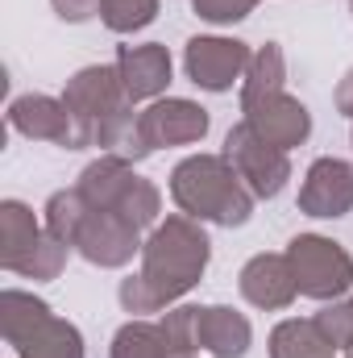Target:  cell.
I'll return each instance as SVG.
<instances>
[{
    "label": "cell",
    "mask_w": 353,
    "mask_h": 358,
    "mask_svg": "<svg viewBox=\"0 0 353 358\" xmlns=\"http://www.w3.org/2000/svg\"><path fill=\"white\" fill-rule=\"evenodd\" d=\"M67 255H71V246L46 234V238L38 242V250L25 259V267L17 271V275H21V279H33V283H38V279H54L59 271L67 267Z\"/></svg>",
    "instance_id": "cb8c5ba5"
},
{
    "label": "cell",
    "mask_w": 353,
    "mask_h": 358,
    "mask_svg": "<svg viewBox=\"0 0 353 358\" xmlns=\"http://www.w3.org/2000/svg\"><path fill=\"white\" fill-rule=\"evenodd\" d=\"M63 104L71 108V117L80 125V146H96L100 129L117 113L133 108L125 88H121L117 67H84V71H75L67 80V88H63Z\"/></svg>",
    "instance_id": "5b68a950"
},
{
    "label": "cell",
    "mask_w": 353,
    "mask_h": 358,
    "mask_svg": "<svg viewBox=\"0 0 353 358\" xmlns=\"http://www.w3.org/2000/svg\"><path fill=\"white\" fill-rule=\"evenodd\" d=\"M158 17V0H100V21L112 34H137Z\"/></svg>",
    "instance_id": "7402d4cb"
},
{
    "label": "cell",
    "mask_w": 353,
    "mask_h": 358,
    "mask_svg": "<svg viewBox=\"0 0 353 358\" xmlns=\"http://www.w3.org/2000/svg\"><path fill=\"white\" fill-rule=\"evenodd\" d=\"M237 287H241V296H246L254 308H262V313L291 308L295 296H299L287 255H254V259L241 267V275H237Z\"/></svg>",
    "instance_id": "5bb4252c"
},
{
    "label": "cell",
    "mask_w": 353,
    "mask_h": 358,
    "mask_svg": "<svg viewBox=\"0 0 353 358\" xmlns=\"http://www.w3.org/2000/svg\"><path fill=\"white\" fill-rule=\"evenodd\" d=\"M246 121L262 134L270 146L278 150H291V146H303L308 134H312V113L303 100L287 96V92H274V96H262L254 104H241Z\"/></svg>",
    "instance_id": "8fae6325"
},
{
    "label": "cell",
    "mask_w": 353,
    "mask_h": 358,
    "mask_svg": "<svg viewBox=\"0 0 353 358\" xmlns=\"http://www.w3.org/2000/svg\"><path fill=\"white\" fill-rule=\"evenodd\" d=\"M350 13H353V0H350Z\"/></svg>",
    "instance_id": "f1b7e54d"
},
{
    "label": "cell",
    "mask_w": 353,
    "mask_h": 358,
    "mask_svg": "<svg viewBox=\"0 0 353 358\" xmlns=\"http://www.w3.org/2000/svg\"><path fill=\"white\" fill-rule=\"evenodd\" d=\"M63 21H88L100 13V0H50Z\"/></svg>",
    "instance_id": "4316f807"
},
{
    "label": "cell",
    "mask_w": 353,
    "mask_h": 358,
    "mask_svg": "<svg viewBox=\"0 0 353 358\" xmlns=\"http://www.w3.org/2000/svg\"><path fill=\"white\" fill-rule=\"evenodd\" d=\"M0 329L17 358H84V338L71 321L54 317L33 292L8 287L0 296Z\"/></svg>",
    "instance_id": "3957f363"
},
{
    "label": "cell",
    "mask_w": 353,
    "mask_h": 358,
    "mask_svg": "<svg viewBox=\"0 0 353 358\" xmlns=\"http://www.w3.org/2000/svg\"><path fill=\"white\" fill-rule=\"evenodd\" d=\"M337 108H341L345 117H353V67L341 76V84H337Z\"/></svg>",
    "instance_id": "83f0119b"
},
{
    "label": "cell",
    "mask_w": 353,
    "mask_h": 358,
    "mask_svg": "<svg viewBox=\"0 0 353 358\" xmlns=\"http://www.w3.org/2000/svg\"><path fill=\"white\" fill-rule=\"evenodd\" d=\"M208 108H200L195 100H183V96H167V100H154L146 113H142V129L150 138V146H195L204 142L208 134Z\"/></svg>",
    "instance_id": "7c38bea8"
},
{
    "label": "cell",
    "mask_w": 353,
    "mask_h": 358,
    "mask_svg": "<svg viewBox=\"0 0 353 358\" xmlns=\"http://www.w3.org/2000/svg\"><path fill=\"white\" fill-rule=\"evenodd\" d=\"M46 238V225L33 217L29 204L21 200H4L0 204V267L17 271L25 267V259L38 250V242Z\"/></svg>",
    "instance_id": "9a60e30c"
},
{
    "label": "cell",
    "mask_w": 353,
    "mask_h": 358,
    "mask_svg": "<svg viewBox=\"0 0 353 358\" xmlns=\"http://www.w3.org/2000/svg\"><path fill=\"white\" fill-rule=\"evenodd\" d=\"M287 59H283V46L278 42H266L250 55V67H246V80H241V104H254L262 96L274 92H287Z\"/></svg>",
    "instance_id": "ffe728a7"
},
{
    "label": "cell",
    "mask_w": 353,
    "mask_h": 358,
    "mask_svg": "<svg viewBox=\"0 0 353 358\" xmlns=\"http://www.w3.org/2000/svg\"><path fill=\"white\" fill-rule=\"evenodd\" d=\"M163 329H167V338H171V346H175L179 358H187V355L200 350V308H191V304L171 308V313L163 317Z\"/></svg>",
    "instance_id": "603a6c76"
},
{
    "label": "cell",
    "mask_w": 353,
    "mask_h": 358,
    "mask_svg": "<svg viewBox=\"0 0 353 358\" xmlns=\"http://www.w3.org/2000/svg\"><path fill=\"white\" fill-rule=\"evenodd\" d=\"M137 179L133 171V163L129 159H117V155H100L96 163L84 167V176H80V192L88 196L91 208H117L121 204V196L129 192V183Z\"/></svg>",
    "instance_id": "e0dca14e"
},
{
    "label": "cell",
    "mask_w": 353,
    "mask_h": 358,
    "mask_svg": "<svg viewBox=\"0 0 353 358\" xmlns=\"http://www.w3.org/2000/svg\"><path fill=\"white\" fill-rule=\"evenodd\" d=\"M287 263H291L299 296H308V300L333 304V300H341V296L353 292V255L341 242L324 238V234H299V238H291Z\"/></svg>",
    "instance_id": "277c9868"
},
{
    "label": "cell",
    "mask_w": 353,
    "mask_h": 358,
    "mask_svg": "<svg viewBox=\"0 0 353 358\" xmlns=\"http://www.w3.org/2000/svg\"><path fill=\"white\" fill-rule=\"evenodd\" d=\"M337 355L341 350L324 338L316 317H308V321L291 317V321L274 325V334H270V358H337Z\"/></svg>",
    "instance_id": "ac0fdd59"
},
{
    "label": "cell",
    "mask_w": 353,
    "mask_h": 358,
    "mask_svg": "<svg viewBox=\"0 0 353 358\" xmlns=\"http://www.w3.org/2000/svg\"><path fill=\"white\" fill-rule=\"evenodd\" d=\"M316 325L324 329V338L337 350H353V296L350 300H333L316 313Z\"/></svg>",
    "instance_id": "d4e9b609"
},
{
    "label": "cell",
    "mask_w": 353,
    "mask_h": 358,
    "mask_svg": "<svg viewBox=\"0 0 353 358\" xmlns=\"http://www.w3.org/2000/svg\"><path fill=\"white\" fill-rule=\"evenodd\" d=\"M8 125L29 142H54L63 150H84L80 146V125H75L71 108L63 104V96H42V92L17 96L8 104Z\"/></svg>",
    "instance_id": "9c48e42d"
},
{
    "label": "cell",
    "mask_w": 353,
    "mask_h": 358,
    "mask_svg": "<svg viewBox=\"0 0 353 358\" xmlns=\"http://www.w3.org/2000/svg\"><path fill=\"white\" fill-rule=\"evenodd\" d=\"M299 213H308L316 221H333V217L353 213V163L333 159V155L316 159L299 183Z\"/></svg>",
    "instance_id": "30bf717a"
},
{
    "label": "cell",
    "mask_w": 353,
    "mask_h": 358,
    "mask_svg": "<svg viewBox=\"0 0 353 358\" xmlns=\"http://www.w3.org/2000/svg\"><path fill=\"white\" fill-rule=\"evenodd\" d=\"M171 200L191 221H212L225 229L254 217V192L225 155H187L171 171Z\"/></svg>",
    "instance_id": "7a4b0ae2"
},
{
    "label": "cell",
    "mask_w": 353,
    "mask_h": 358,
    "mask_svg": "<svg viewBox=\"0 0 353 358\" xmlns=\"http://www.w3.org/2000/svg\"><path fill=\"white\" fill-rule=\"evenodd\" d=\"M208 259H212V242L200 221H191L187 213L158 221L142 246V271L121 279V292H117L121 308L133 317L171 308L204 279Z\"/></svg>",
    "instance_id": "6da1fadb"
},
{
    "label": "cell",
    "mask_w": 353,
    "mask_h": 358,
    "mask_svg": "<svg viewBox=\"0 0 353 358\" xmlns=\"http://www.w3.org/2000/svg\"><path fill=\"white\" fill-rule=\"evenodd\" d=\"M117 76H121V88L129 96V104L158 100L167 92V84H171V55L158 42L121 46L117 50Z\"/></svg>",
    "instance_id": "4fadbf2b"
},
{
    "label": "cell",
    "mask_w": 353,
    "mask_h": 358,
    "mask_svg": "<svg viewBox=\"0 0 353 358\" xmlns=\"http://www.w3.org/2000/svg\"><path fill=\"white\" fill-rule=\"evenodd\" d=\"M225 159L233 163V171L241 176V183L254 192V200H274V196L287 187V179H291V159H287V150L270 146L250 121H241V125L229 129V138H225Z\"/></svg>",
    "instance_id": "8992f818"
},
{
    "label": "cell",
    "mask_w": 353,
    "mask_h": 358,
    "mask_svg": "<svg viewBox=\"0 0 353 358\" xmlns=\"http://www.w3.org/2000/svg\"><path fill=\"white\" fill-rule=\"evenodd\" d=\"M262 0H191L195 17L200 21H212V25H233V21H246Z\"/></svg>",
    "instance_id": "484cf974"
},
{
    "label": "cell",
    "mask_w": 353,
    "mask_h": 358,
    "mask_svg": "<svg viewBox=\"0 0 353 358\" xmlns=\"http://www.w3.org/2000/svg\"><path fill=\"white\" fill-rule=\"evenodd\" d=\"M142 229L121 217L117 208H88L80 234H75V250L88 259L91 267H125L133 263V255H142Z\"/></svg>",
    "instance_id": "52a82bcc"
},
{
    "label": "cell",
    "mask_w": 353,
    "mask_h": 358,
    "mask_svg": "<svg viewBox=\"0 0 353 358\" xmlns=\"http://www.w3.org/2000/svg\"><path fill=\"white\" fill-rule=\"evenodd\" d=\"M250 46L237 42V38H191L187 50H183V67H187V80L204 92H229L233 84L246 80V67H250Z\"/></svg>",
    "instance_id": "ba28073f"
},
{
    "label": "cell",
    "mask_w": 353,
    "mask_h": 358,
    "mask_svg": "<svg viewBox=\"0 0 353 358\" xmlns=\"http://www.w3.org/2000/svg\"><path fill=\"white\" fill-rule=\"evenodd\" d=\"M108 358H179V355L171 346V338H167V329H163V321L133 317L129 325L117 329Z\"/></svg>",
    "instance_id": "d6986e66"
},
{
    "label": "cell",
    "mask_w": 353,
    "mask_h": 358,
    "mask_svg": "<svg viewBox=\"0 0 353 358\" xmlns=\"http://www.w3.org/2000/svg\"><path fill=\"white\" fill-rule=\"evenodd\" d=\"M250 342H254V329L237 308L229 304L200 308V350H208L212 358H241Z\"/></svg>",
    "instance_id": "2e32d148"
},
{
    "label": "cell",
    "mask_w": 353,
    "mask_h": 358,
    "mask_svg": "<svg viewBox=\"0 0 353 358\" xmlns=\"http://www.w3.org/2000/svg\"><path fill=\"white\" fill-rule=\"evenodd\" d=\"M88 196L80 192V187H67V192H54L50 200H46V217H42V225H46V234L50 238H59V242H67L71 250H75V234H80V225H84V217H88Z\"/></svg>",
    "instance_id": "44dd1931"
}]
</instances>
